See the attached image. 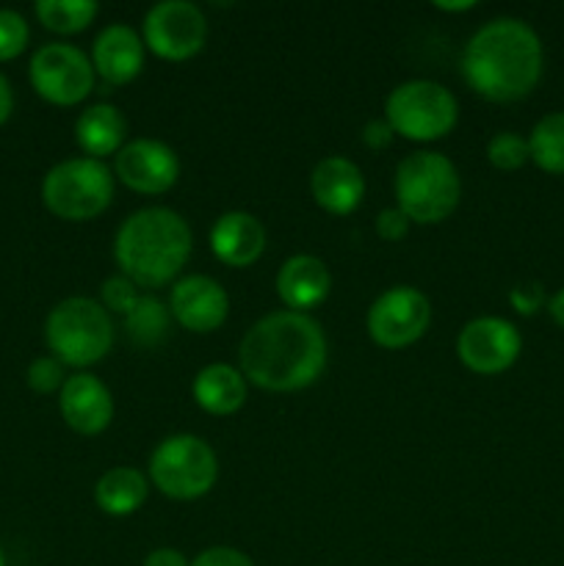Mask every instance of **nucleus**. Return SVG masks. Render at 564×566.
<instances>
[{
    "label": "nucleus",
    "instance_id": "nucleus-1",
    "mask_svg": "<svg viewBox=\"0 0 564 566\" xmlns=\"http://www.w3.org/2000/svg\"><path fill=\"white\" fill-rule=\"evenodd\" d=\"M238 365L243 379L265 392L307 390L326 368V335L307 313L276 310L243 332Z\"/></svg>",
    "mask_w": 564,
    "mask_h": 566
},
{
    "label": "nucleus",
    "instance_id": "nucleus-2",
    "mask_svg": "<svg viewBox=\"0 0 564 566\" xmlns=\"http://www.w3.org/2000/svg\"><path fill=\"white\" fill-rule=\"evenodd\" d=\"M459 66L473 94L490 103H518L540 83L545 50L529 22L520 17H495L468 39Z\"/></svg>",
    "mask_w": 564,
    "mask_h": 566
},
{
    "label": "nucleus",
    "instance_id": "nucleus-3",
    "mask_svg": "<svg viewBox=\"0 0 564 566\" xmlns=\"http://www.w3.org/2000/svg\"><path fill=\"white\" fill-rule=\"evenodd\" d=\"M191 252V227L171 208L136 210L122 221L114 235V260L119 274L147 291L175 282Z\"/></svg>",
    "mask_w": 564,
    "mask_h": 566
},
{
    "label": "nucleus",
    "instance_id": "nucleus-4",
    "mask_svg": "<svg viewBox=\"0 0 564 566\" xmlns=\"http://www.w3.org/2000/svg\"><path fill=\"white\" fill-rule=\"evenodd\" d=\"M396 208L412 224H440L462 199V180L451 158L431 149H418L396 166L393 177Z\"/></svg>",
    "mask_w": 564,
    "mask_h": 566
},
{
    "label": "nucleus",
    "instance_id": "nucleus-5",
    "mask_svg": "<svg viewBox=\"0 0 564 566\" xmlns=\"http://www.w3.org/2000/svg\"><path fill=\"white\" fill-rule=\"evenodd\" d=\"M111 313L88 296H70L55 304L44 321V340L50 354L70 368H92L114 348Z\"/></svg>",
    "mask_w": 564,
    "mask_h": 566
},
{
    "label": "nucleus",
    "instance_id": "nucleus-6",
    "mask_svg": "<svg viewBox=\"0 0 564 566\" xmlns=\"http://www.w3.org/2000/svg\"><path fill=\"white\" fill-rule=\"evenodd\" d=\"M382 119L393 133L415 144H431L451 136L459 122V103L448 86L426 77L404 81L387 94Z\"/></svg>",
    "mask_w": 564,
    "mask_h": 566
},
{
    "label": "nucleus",
    "instance_id": "nucleus-7",
    "mask_svg": "<svg viewBox=\"0 0 564 566\" xmlns=\"http://www.w3.org/2000/svg\"><path fill=\"white\" fill-rule=\"evenodd\" d=\"M42 202L61 221H92L114 202V175L105 160H61L44 175Z\"/></svg>",
    "mask_w": 564,
    "mask_h": 566
},
{
    "label": "nucleus",
    "instance_id": "nucleus-8",
    "mask_svg": "<svg viewBox=\"0 0 564 566\" xmlns=\"http://www.w3.org/2000/svg\"><path fill=\"white\" fill-rule=\"evenodd\" d=\"M149 481L171 501H199L219 481V459L202 437L171 434L149 457Z\"/></svg>",
    "mask_w": 564,
    "mask_h": 566
},
{
    "label": "nucleus",
    "instance_id": "nucleus-9",
    "mask_svg": "<svg viewBox=\"0 0 564 566\" xmlns=\"http://www.w3.org/2000/svg\"><path fill=\"white\" fill-rule=\"evenodd\" d=\"M28 81L44 103L72 108L92 94L97 75H94L92 59L81 48L50 42L31 55Z\"/></svg>",
    "mask_w": 564,
    "mask_h": 566
},
{
    "label": "nucleus",
    "instance_id": "nucleus-10",
    "mask_svg": "<svg viewBox=\"0 0 564 566\" xmlns=\"http://www.w3.org/2000/svg\"><path fill=\"white\" fill-rule=\"evenodd\" d=\"M431 326V302L412 285H393L376 296L365 315L368 337L382 348H407L418 343Z\"/></svg>",
    "mask_w": 564,
    "mask_h": 566
},
{
    "label": "nucleus",
    "instance_id": "nucleus-11",
    "mask_svg": "<svg viewBox=\"0 0 564 566\" xmlns=\"http://www.w3.org/2000/svg\"><path fill=\"white\" fill-rule=\"evenodd\" d=\"M142 39L153 55L180 64L202 53L208 42V20L202 9L188 0H164L144 14Z\"/></svg>",
    "mask_w": 564,
    "mask_h": 566
},
{
    "label": "nucleus",
    "instance_id": "nucleus-12",
    "mask_svg": "<svg viewBox=\"0 0 564 566\" xmlns=\"http://www.w3.org/2000/svg\"><path fill=\"white\" fill-rule=\"evenodd\" d=\"M523 352L518 326L498 315L468 321L457 337V357L470 374L498 376L512 368Z\"/></svg>",
    "mask_w": 564,
    "mask_h": 566
},
{
    "label": "nucleus",
    "instance_id": "nucleus-13",
    "mask_svg": "<svg viewBox=\"0 0 564 566\" xmlns=\"http://www.w3.org/2000/svg\"><path fill=\"white\" fill-rule=\"evenodd\" d=\"M114 175L130 191L160 197L180 180V158L158 138H133L114 155Z\"/></svg>",
    "mask_w": 564,
    "mask_h": 566
},
{
    "label": "nucleus",
    "instance_id": "nucleus-14",
    "mask_svg": "<svg viewBox=\"0 0 564 566\" xmlns=\"http://www.w3.org/2000/svg\"><path fill=\"white\" fill-rule=\"evenodd\" d=\"M171 321L194 335H210L221 329L230 315V296L213 276L191 274L171 285L169 293Z\"/></svg>",
    "mask_w": 564,
    "mask_h": 566
},
{
    "label": "nucleus",
    "instance_id": "nucleus-15",
    "mask_svg": "<svg viewBox=\"0 0 564 566\" xmlns=\"http://www.w3.org/2000/svg\"><path fill=\"white\" fill-rule=\"evenodd\" d=\"M59 409L64 423L83 437H97L114 420V396L94 374L66 376L59 392Z\"/></svg>",
    "mask_w": 564,
    "mask_h": 566
},
{
    "label": "nucleus",
    "instance_id": "nucleus-16",
    "mask_svg": "<svg viewBox=\"0 0 564 566\" xmlns=\"http://www.w3.org/2000/svg\"><path fill=\"white\" fill-rule=\"evenodd\" d=\"M147 61V48H144L142 33L133 31L130 25H105L92 44V66L94 75L105 86H127L136 81Z\"/></svg>",
    "mask_w": 564,
    "mask_h": 566
},
{
    "label": "nucleus",
    "instance_id": "nucleus-17",
    "mask_svg": "<svg viewBox=\"0 0 564 566\" xmlns=\"http://www.w3.org/2000/svg\"><path fill=\"white\" fill-rule=\"evenodd\" d=\"M210 252L227 269H249L265 252V227L247 210L221 213L210 227Z\"/></svg>",
    "mask_w": 564,
    "mask_h": 566
},
{
    "label": "nucleus",
    "instance_id": "nucleus-18",
    "mask_svg": "<svg viewBox=\"0 0 564 566\" xmlns=\"http://www.w3.org/2000/svg\"><path fill=\"white\" fill-rule=\"evenodd\" d=\"M310 191L315 205L330 216H352L365 199L363 169L343 155H330L315 164Z\"/></svg>",
    "mask_w": 564,
    "mask_h": 566
},
{
    "label": "nucleus",
    "instance_id": "nucleus-19",
    "mask_svg": "<svg viewBox=\"0 0 564 566\" xmlns=\"http://www.w3.org/2000/svg\"><path fill=\"white\" fill-rule=\"evenodd\" d=\"M276 296L291 313H307L318 307L332 291V274L315 254H293L276 271Z\"/></svg>",
    "mask_w": 564,
    "mask_h": 566
},
{
    "label": "nucleus",
    "instance_id": "nucleus-20",
    "mask_svg": "<svg viewBox=\"0 0 564 566\" xmlns=\"http://www.w3.org/2000/svg\"><path fill=\"white\" fill-rule=\"evenodd\" d=\"M191 396L202 412L213 418H230L247 403L249 381L243 379L241 368L230 363H210L194 376Z\"/></svg>",
    "mask_w": 564,
    "mask_h": 566
},
{
    "label": "nucleus",
    "instance_id": "nucleus-21",
    "mask_svg": "<svg viewBox=\"0 0 564 566\" xmlns=\"http://www.w3.org/2000/svg\"><path fill=\"white\" fill-rule=\"evenodd\" d=\"M75 144L83 158L103 160L116 155L127 144V119L111 103H94L75 119Z\"/></svg>",
    "mask_w": 564,
    "mask_h": 566
},
{
    "label": "nucleus",
    "instance_id": "nucleus-22",
    "mask_svg": "<svg viewBox=\"0 0 564 566\" xmlns=\"http://www.w3.org/2000/svg\"><path fill=\"white\" fill-rule=\"evenodd\" d=\"M149 479L136 468H111L94 484V503L108 517H130L147 503Z\"/></svg>",
    "mask_w": 564,
    "mask_h": 566
},
{
    "label": "nucleus",
    "instance_id": "nucleus-23",
    "mask_svg": "<svg viewBox=\"0 0 564 566\" xmlns=\"http://www.w3.org/2000/svg\"><path fill=\"white\" fill-rule=\"evenodd\" d=\"M171 326V313L169 304H164L155 296H142L136 302V307L125 315V332L136 346L142 348H155L158 343L166 340Z\"/></svg>",
    "mask_w": 564,
    "mask_h": 566
},
{
    "label": "nucleus",
    "instance_id": "nucleus-24",
    "mask_svg": "<svg viewBox=\"0 0 564 566\" xmlns=\"http://www.w3.org/2000/svg\"><path fill=\"white\" fill-rule=\"evenodd\" d=\"M529 153L536 169L564 175V111L545 114L529 136Z\"/></svg>",
    "mask_w": 564,
    "mask_h": 566
},
{
    "label": "nucleus",
    "instance_id": "nucleus-25",
    "mask_svg": "<svg viewBox=\"0 0 564 566\" xmlns=\"http://www.w3.org/2000/svg\"><path fill=\"white\" fill-rule=\"evenodd\" d=\"M33 11L48 31L72 36V33L86 31L97 20L100 6L94 0H39Z\"/></svg>",
    "mask_w": 564,
    "mask_h": 566
},
{
    "label": "nucleus",
    "instance_id": "nucleus-26",
    "mask_svg": "<svg viewBox=\"0 0 564 566\" xmlns=\"http://www.w3.org/2000/svg\"><path fill=\"white\" fill-rule=\"evenodd\" d=\"M487 160L495 166L498 171H518L523 169L531 160L529 153V138H523L520 133L501 130L487 142Z\"/></svg>",
    "mask_w": 564,
    "mask_h": 566
},
{
    "label": "nucleus",
    "instance_id": "nucleus-27",
    "mask_svg": "<svg viewBox=\"0 0 564 566\" xmlns=\"http://www.w3.org/2000/svg\"><path fill=\"white\" fill-rule=\"evenodd\" d=\"M28 42H31V28L25 17L14 9H0V64L25 53Z\"/></svg>",
    "mask_w": 564,
    "mask_h": 566
},
{
    "label": "nucleus",
    "instance_id": "nucleus-28",
    "mask_svg": "<svg viewBox=\"0 0 564 566\" xmlns=\"http://www.w3.org/2000/svg\"><path fill=\"white\" fill-rule=\"evenodd\" d=\"M138 298H142L138 287L122 274L108 276V280H103V285H100V304H103L108 313L122 315V318L136 307Z\"/></svg>",
    "mask_w": 564,
    "mask_h": 566
},
{
    "label": "nucleus",
    "instance_id": "nucleus-29",
    "mask_svg": "<svg viewBox=\"0 0 564 566\" xmlns=\"http://www.w3.org/2000/svg\"><path fill=\"white\" fill-rule=\"evenodd\" d=\"M25 381L36 396H53V392H61L66 381L64 365L55 357H36L28 365Z\"/></svg>",
    "mask_w": 564,
    "mask_h": 566
},
{
    "label": "nucleus",
    "instance_id": "nucleus-30",
    "mask_svg": "<svg viewBox=\"0 0 564 566\" xmlns=\"http://www.w3.org/2000/svg\"><path fill=\"white\" fill-rule=\"evenodd\" d=\"M509 304L520 315H536L542 307H547V296L540 282H520L509 291Z\"/></svg>",
    "mask_w": 564,
    "mask_h": 566
},
{
    "label": "nucleus",
    "instance_id": "nucleus-31",
    "mask_svg": "<svg viewBox=\"0 0 564 566\" xmlns=\"http://www.w3.org/2000/svg\"><path fill=\"white\" fill-rule=\"evenodd\" d=\"M409 227H412V221H409L398 208H385L376 216V235L385 243L404 241V238L409 235Z\"/></svg>",
    "mask_w": 564,
    "mask_h": 566
},
{
    "label": "nucleus",
    "instance_id": "nucleus-32",
    "mask_svg": "<svg viewBox=\"0 0 564 566\" xmlns=\"http://www.w3.org/2000/svg\"><path fill=\"white\" fill-rule=\"evenodd\" d=\"M191 566H254V562L247 556V553L238 551V547L216 545L199 553V556L191 562Z\"/></svg>",
    "mask_w": 564,
    "mask_h": 566
},
{
    "label": "nucleus",
    "instance_id": "nucleus-33",
    "mask_svg": "<svg viewBox=\"0 0 564 566\" xmlns=\"http://www.w3.org/2000/svg\"><path fill=\"white\" fill-rule=\"evenodd\" d=\"M393 138H396V133H393V127L387 125L385 119H370L368 125L363 127V144L368 149L390 147Z\"/></svg>",
    "mask_w": 564,
    "mask_h": 566
},
{
    "label": "nucleus",
    "instance_id": "nucleus-34",
    "mask_svg": "<svg viewBox=\"0 0 564 566\" xmlns=\"http://www.w3.org/2000/svg\"><path fill=\"white\" fill-rule=\"evenodd\" d=\"M142 566H191V562L180 551H175V547H158V551H153L144 558Z\"/></svg>",
    "mask_w": 564,
    "mask_h": 566
},
{
    "label": "nucleus",
    "instance_id": "nucleus-35",
    "mask_svg": "<svg viewBox=\"0 0 564 566\" xmlns=\"http://www.w3.org/2000/svg\"><path fill=\"white\" fill-rule=\"evenodd\" d=\"M11 111H14V92H11L9 77L0 72V125H6V122H9Z\"/></svg>",
    "mask_w": 564,
    "mask_h": 566
},
{
    "label": "nucleus",
    "instance_id": "nucleus-36",
    "mask_svg": "<svg viewBox=\"0 0 564 566\" xmlns=\"http://www.w3.org/2000/svg\"><path fill=\"white\" fill-rule=\"evenodd\" d=\"M547 313H551L553 324H556L558 329H564V287L547 298Z\"/></svg>",
    "mask_w": 564,
    "mask_h": 566
},
{
    "label": "nucleus",
    "instance_id": "nucleus-37",
    "mask_svg": "<svg viewBox=\"0 0 564 566\" xmlns=\"http://www.w3.org/2000/svg\"><path fill=\"white\" fill-rule=\"evenodd\" d=\"M437 11H448V14H462V11H473L476 0H459V3H446V0H435Z\"/></svg>",
    "mask_w": 564,
    "mask_h": 566
},
{
    "label": "nucleus",
    "instance_id": "nucleus-38",
    "mask_svg": "<svg viewBox=\"0 0 564 566\" xmlns=\"http://www.w3.org/2000/svg\"><path fill=\"white\" fill-rule=\"evenodd\" d=\"M0 566H6V553H3V547H0Z\"/></svg>",
    "mask_w": 564,
    "mask_h": 566
}]
</instances>
